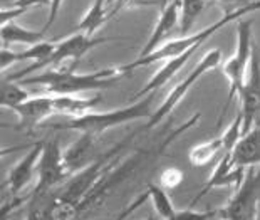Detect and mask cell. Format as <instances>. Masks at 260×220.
<instances>
[{
    "label": "cell",
    "mask_w": 260,
    "mask_h": 220,
    "mask_svg": "<svg viewBox=\"0 0 260 220\" xmlns=\"http://www.w3.org/2000/svg\"><path fill=\"white\" fill-rule=\"evenodd\" d=\"M73 64L71 68H52L37 76L19 81L20 84H37L42 86L49 95H79L84 91H99L113 86L124 73L121 68H104L94 73H76Z\"/></svg>",
    "instance_id": "6da1fadb"
},
{
    "label": "cell",
    "mask_w": 260,
    "mask_h": 220,
    "mask_svg": "<svg viewBox=\"0 0 260 220\" xmlns=\"http://www.w3.org/2000/svg\"><path fill=\"white\" fill-rule=\"evenodd\" d=\"M156 92L153 91L146 95L141 100H136V103L128 104L124 108H116L106 113H87L84 116L69 121L64 124H56L54 130L62 131H77V133H91L94 136H101L108 130L118 128L121 124L131 123L138 119H149L154 113L153 104L156 101Z\"/></svg>",
    "instance_id": "7a4b0ae2"
},
{
    "label": "cell",
    "mask_w": 260,
    "mask_h": 220,
    "mask_svg": "<svg viewBox=\"0 0 260 220\" xmlns=\"http://www.w3.org/2000/svg\"><path fill=\"white\" fill-rule=\"evenodd\" d=\"M257 10H260V0H253L250 5H247V7L237 10V12L225 14L222 19L213 22L212 25L205 27L203 30H198V32H195V34H190V36H183V37H180V39H173V41L165 42L154 52L148 54V56L138 57V59L133 60V62L119 66V68L126 74V73H131V71H136L140 68H145V66L159 62V60H168V59L178 57V56L185 54L186 51H190V49H193V47H200L203 42H207L210 37L215 34V32L223 29L226 24H230V22H234V20H240L242 17H245L247 14L257 12Z\"/></svg>",
    "instance_id": "3957f363"
},
{
    "label": "cell",
    "mask_w": 260,
    "mask_h": 220,
    "mask_svg": "<svg viewBox=\"0 0 260 220\" xmlns=\"http://www.w3.org/2000/svg\"><path fill=\"white\" fill-rule=\"evenodd\" d=\"M252 27H253V20H239V25H237V49L235 54L232 56L226 62L223 64V74L225 78L229 79L230 89H229V98H226V103L223 106L222 116L220 121L223 119L226 109H229L230 103L234 101L235 96L240 95V89L245 82L247 73H248V66H250V59L253 54V47H252Z\"/></svg>",
    "instance_id": "277c9868"
},
{
    "label": "cell",
    "mask_w": 260,
    "mask_h": 220,
    "mask_svg": "<svg viewBox=\"0 0 260 220\" xmlns=\"http://www.w3.org/2000/svg\"><path fill=\"white\" fill-rule=\"evenodd\" d=\"M260 202V165L247 168L234 197L218 208V220H255Z\"/></svg>",
    "instance_id": "5b68a950"
},
{
    "label": "cell",
    "mask_w": 260,
    "mask_h": 220,
    "mask_svg": "<svg viewBox=\"0 0 260 220\" xmlns=\"http://www.w3.org/2000/svg\"><path fill=\"white\" fill-rule=\"evenodd\" d=\"M220 64H222V51H220V49H212V51H208L200 59V62L190 71V74H188L183 81L178 82V84L168 92V96L165 98L161 106H159L158 109H154V113L151 114V118L148 119V123L143 126V130H151L158 123H161L163 118H167L168 114L181 103V100H183V98L186 96V92L191 89L193 84H195V82L200 79L205 73L218 68Z\"/></svg>",
    "instance_id": "8992f818"
},
{
    "label": "cell",
    "mask_w": 260,
    "mask_h": 220,
    "mask_svg": "<svg viewBox=\"0 0 260 220\" xmlns=\"http://www.w3.org/2000/svg\"><path fill=\"white\" fill-rule=\"evenodd\" d=\"M71 175L64 165L62 150L59 146V140L51 138L44 140L42 155L37 165V183L30 195L47 194L56 190L64 181H68Z\"/></svg>",
    "instance_id": "52a82bcc"
},
{
    "label": "cell",
    "mask_w": 260,
    "mask_h": 220,
    "mask_svg": "<svg viewBox=\"0 0 260 220\" xmlns=\"http://www.w3.org/2000/svg\"><path fill=\"white\" fill-rule=\"evenodd\" d=\"M242 101V136L248 133L253 126L260 124V59L253 51L245 82L240 89Z\"/></svg>",
    "instance_id": "ba28073f"
},
{
    "label": "cell",
    "mask_w": 260,
    "mask_h": 220,
    "mask_svg": "<svg viewBox=\"0 0 260 220\" xmlns=\"http://www.w3.org/2000/svg\"><path fill=\"white\" fill-rule=\"evenodd\" d=\"M113 41L111 37H94V36H87L84 32H77V34L66 37V39L56 42V47H54V52L49 56V59L41 66V69H46L49 66L52 68H57V66L62 62V60H71L74 59L76 62L79 60L82 56H86L87 52L91 51L92 47L99 46V44L109 42Z\"/></svg>",
    "instance_id": "9c48e42d"
},
{
    "label": "cell",
    "mask_w": 260,
    "mask_h": 220,
    "mask_svg": "<svg viewBox=\"0 0 260 220\" xmlns=\"http://www.w3.org/2000/svg\"><path fill=\"white\" fill-rule=\"evenodd\" d=\"M42 146H44V140L34 143L30 146V150L9 172L7 180H5V186L9 188L10 197H20V192L34 178V175L37 173L39 158L42 155Z\"/></svg>",
    "instance_id": "30bf717a"
},
{
    "label": "cell",
    "mask_w": 260,
    "mask_h": 220,
    "mask_svg": "<svg viewBox=\"0 0 260 220\" xmlns=\"http://www.w3.org/2000/svg\"><path fill=\"white\" fill-rule=\"evenodd\" d=\"M245 173H247V168L235 167V165L232 163L230 153H225V155L218 160L217 167H215L212 175H210L207 183L202 186V190L198 192V195L193 199V205H195L198 200H202L203 197L213 188H222V186H239L243 181V178H245Z\"/></svg>",
    "instance_id": "8fae6325"
},
{
    "label": "cell",
    "mask_w": 260,
    "mask_h": 220,
    "mask_svg": "<svg viewBox=\"0 0 260 220\" xmlns=\"http://www.w3.org/2000/svg\"><path fill=\"white\" fill-rule=\"evenodd\" d=\"M12 111L19 116L15 128L22 131H30L37 124H41L44 119L56 114V108H54L52 96L49 95V96L30 98L29 101L22 103L20 106L12 109Z\"/></svg>",
    "instance_id": "7c38bea8"
},
{
    "label": "cell",
    "mask_w": 260,
    "mask_h": 220,
    "mask_svg": "<svg viewBox=\"0 0 260 220\" xmlns=\"http://www.w3.org/2000/svg\"><path fill=\"white\" fill-rule=\"evenodd\" d=\"M96 141L98 136L91 133H79V138L71 143L62 151L64 165L71 177L96 160V151H94L96 150Z\"/></svg>",
    "instance_id": "4fadbf2b"
},
{
    "label": "cell",
    "mask_w": 260,
    "mask_h": 220,
    "mask_svg": "<svg viewBox=\"0 0 260 220\" xmlns=\"http://www.w3.org/2000/svg\"><path fill=\"white\" fill-rule=\"evenodd\" d=\"M180 10H181V0H173V2H170L165 5V7H161L156 25H154V29L151 32V36H149L148 42L145 44V47H143V51L140 52V57L154 52L161 44H165L167 37L170 36V32L173 30L176 24L180 22Z\"/></svg>",
    "instance_id": "5bb4252c"
},
{
    "label": "cell",
    "mask_w": 260,
    "mask_h": 220,
    "mask_svg": "<svg viewBox=\"0 0 260 220\" xmlns=\"http://www.w3.org/2000/svg\"><path fill=\"white\" fill-rule=\"evenodd\" d=\"M232 163L240 168H250L260 165V124L245 133L230 153Z\"/></svg>",
    "instance_id": "9a60e30c"
},
{
    "label": "cell",
    "mask_w": 260,
    "mask_h": 220,
    "mask_svg": "<svg viewBox=\"0 0 260 220\" xmlns=\"http://www.w3.org/2000/svg\"><path fill=\"white\" fill-rule=\"evenodd\" d=\"M56 108V114H66L77 119L87 113H92L99 103L103 101V96L98 95L94 98H79L76 95H51Z\"/></svg>",
    "instance_id": "2e32d148"
},
{
    "label": "cell",
    "mask_w": 260,
    "mask_h": 220,
    "mask_svg": "<svg viewBox=\"0 0 260 220\" xmlns=\"http://www.w3.org/2000/svg\"><path fill=\"white\" fill-rule=\"evenodd\" d=\"M197 49L198 47H193V49L186 51L185 54H181V56H178V57L168 59L167 62H165L161 68L156 71V74H154L153 78L148 81V84L143 87L141 91L136 92L135 98H145L146 95H149V92L161 89L165 84H168V82L176 76V73H178V71H181V68H183V66L188 62V59H190L193 54H195Z\"/></svg>",
    "instance_id": "e0dca14e"
},
{
    "label": "cell",
    "mask_w": 260,
    "mask_h": 220,
    "mask_svg": "<svg viewBox=\"0 0 260 220\" xmlns=\"http://www.w3.org/2000/svg\"><path fill=\"white\" fill-rule=\"evenodd\" d=\"M46 32L41 30H32L25 29L17 22H9V24L2 25V44L4 47H9L12 44H24V46H36V44L44 41Z\"/></svg>",
    "instance_id": "ac0fdd59"
},
{
    "label": "cell",
    "mask_w": 260,
    "mask_h": 220,
    "mask_svg": "<svg viewBox=\"0 0 260 220\" xmlns=\"http://www.w3.org/2000/svg\"><path fill=\"white\" fill-rule=\"evenodd\" d=\"M220 153L223 155V140L222 136L203 143H198L188 151V160L193 165V167H205L210 162H213Z\"/></svg>",
    "instance_id": "d6986e66"
},
{
    "label": "cell",
    "mask_w": 260,
    "mask_h": 220,
    "mask_svg": "<svg viewBox=\"0 0 260 220\" xmlns=\"http://www.w3.org/2000/svg\"><path fill=\"white\" fill-rule=\"evenodd\" d=\"M29 91L25 89L24 86L17 81H9L4 79L2 82V108L4 109H15L17 106H20L22 103L30 100Z\"/></svg>",
    "instance_id": "ffe728a7"
},
{
    "label": "cell",
    "mask_w": 260,
    "mask_h": 220,
    "mask_svg": "<svg viewBox=\"0 0 260 220\" xmlns=\"http://www.w3.org/2000/svg\"><path fill=\"white\" fill-rule=\"evenodd\" d=\"M207 9V0H181L180 10V32L188 34L203 10Z\"/></svg>",
    "instance_id": "44dd1931"
},
{
    "label": "cell",
    "mask_w": 260,
    "mask_h": 220,
    "mask_svg": "<svg viewBox=\"0 0 260 220\" xmlns=\"http://www.w3.org/2000/svg\"><path fill=\"white\" fill-rule=\"evenodd\" d=\"M146 192L149 195V199H151L153 202V207L154 210H156V213L159 217H161L163 220H170L171 217L176 213V208L173 207V203H171L170 197L163 186L159 185H154V183H148L146 185Z\"/></svg>",
    "instance_id": "7402d4cb"
},
{
    "label": "cell",
    "mask_w": 260,
    "mask_h": 220,
    "mask_svg": "<svg viewBox=\"0 0 260 220\" xmlns=\"http://www.w3.org/2000/svg\"><path fill=\"white\" fill-rule=\"evenodd\" d=\"M148 5H167V0H109L106 5L109 19L114 17L116 14L124 9H135V7H148Z\"/></svg>",
    "instance_id": "603a6c76"
},
{
    "label": "cell",
    "mask_w": 260,
    "mask_h": 220,
    "mask_svg": "<svg viewBox=\"0 0 260 220\" xmlns=\"http://www.w3.org/2000/svg\"><path fill=\"white\" fill-rule=\"evenodd\" d=\"M242 138V114L239 113L235 116V119L232 121V124L225 130V133L222 135L223 140V155L225 153H232L234 148L237 146V143Z\"/></svg>",
    "instance_id": "cb8c5ba5"
},
{
    "label": "cell",
    "mask_w": 260,
    "mask_h": 220,
    "mask_svg": "<svg viewBox=\"0 0 260 220\" xmlns=\"http://www.w3.org/2000/svg\"><path fill=\"white\" fill-rule=\"evenodd\" d=\"M181 181H183V172L176 167L165 168L161 172V175H159V186H163L165 190L176 188Z\"/></svg>",
    "instance_id": "d4e9b609"
},
{
    "label": "cell",
    "mask_w": 260,
    "mask_h": 220,
    "mask_svg": "<svg viewBox=\"0 0 260 220\" xmlns=\"http://www.w3.org/2000/svg\"><path fill=\"white\" fill-rule=\"evenodd\" d=\"M218 208L217 210H207V212H197V210H176V213L170 220H212L217 218Z\"/></svg>",
    "instance_id": "484cf974"
},
{
    "label": "cell",
    "mask_w": 260,
    "mask_h": 220,
    "mask_svg": "<svg viewBox=\"0 0 260 220\" xmlns=\"http://www.w3.org/2000/svg\"><path fill=\"white\" fill-rule=\"evenodd\" d=\"M148 199H149L148 192H143L141 195H138L136 199H133V200L128 203V205H126V207L123 208V210H121V212H119L118 215H116L113 220H126V218H128V217L131 215L133 212H136L138 208H140L141 205H145Z\"/></svg>",
    "instance_id": "4316f807"
},
{
    "label": "cell",
    "mask_w": 260,
    "mask_h": 220,
    "mask_svg": "<svg viewBox=\"0 0 260 220\" xmlns=\"http://www.w3.org/2000/svg\"><path fill=\"white\" fill-rule=\"evenodd\" d=\"M210 2L218 5L225 14H232L243 7H247V5H250L253 0H210Z\"/></svg>",
    "instance_id": "83f0119b"
},
{
    "label": "cell",
    "mask_w": 260,
    "mask_h": 220,
    "mask_svg": "<svg viewBox=\"0 0 260 220\" xmlns=\"http://www.w3.org/2000/svg\"><path fill=\"white\" fill-rule=\"evenodd\" d=\"M27 9H20V7H7L2 10V17H0V25L9 24V22H14L17 17H20L22 14H25Z\"/></svg>",
    "instance_id": "f1b7e54d"
},
{
    "label": "cell",
    "mask_w": 260,
    "mask_h": 220,
    "mask_svg": "<svg viewBox=\"0 0 260 220\" xmlns=\"http://www.w3.org/2000/svg\"><path fill=\"white\" fill-rule=\"evenodd\" d=\"M52 0H14L12 7H20V9H27L30 7H51Z\"/></svg>",
    "instance_id": "f546056e"
},
{
    "label": "cell",
    "mask_w": 260,
    "mask_h": 220,
    "mask_svg": "<svg viewBox=\"0 0 260 220\" xmlns=\"http://www.w3.org/2000/svg\"><path fill=\"white\" fill-rule=\"evenodd\" d=\"M64 0H52L51 7H49V17H47V22L46 25L42 27V30L46 32L51 29V25H54V22H56L57 15H59V10H60V5H62Z\"/></svg>",
    "instance_id": "4dcf8cb0"
},
{
    "label": "cell",
    "mask_w": 260,
    "mask_h": 220,
    "mask_svg": "<svg viewBox=\"0 0 260 220\" xmlns=\"http://www.w3.org/2000/svg\"><path fill=\"white\" fill-rule=\"evenodd\" d=\"M109 0H94V2L91 5H94V7H99V9H106Z\"/></svg>",
    "instance_id": "1f68e13d"
},
{
    "label": "cell",
    "mask_w": 260,
    "mask_h": 220,
    "mask_svg": "<svg viewBox=\"0 0 260 220\" xmlns=\"http://www.w3.org/2000/svg\"><path fill=\"white\" fill-rule=\"evenodd\" d=\"M255 220H260V202H258V207H257V215H255Z\"/></svg>",
    "instance_id": "d6a6232c"
},
{
    "label": "cell",
    "mask_w": 260,
    "mask_h": 220,
    "mask_svg": "<svg viewBox=\"0 0 260 220\" xmlns=\"http://www.w3.org/2000/svg\"><path fill=\"white\" fill-rule=\"evenodd\" d=\"M145 220H154L153 217H149V218H145Z\"/></svg>",
    "instance_id": "836d02e7"
}]
</instances>
